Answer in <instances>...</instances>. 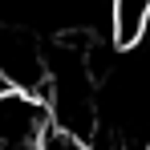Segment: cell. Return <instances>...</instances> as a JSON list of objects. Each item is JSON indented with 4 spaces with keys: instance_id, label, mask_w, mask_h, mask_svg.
<instances>
[{
    "instance_id": "cell-1",
    "label": "cell",
    "mask_w": 150,
    "mask_h": 150,
    "mask_svg": "<svg viewBox=\"0 0 150 150\" xmlns=\"http://www.w3.org/2000/svg\"><path fill=\"white\" fill-rule=\"evenodd\" d=\"M45 98L21 93V89H0V150H25L37 146L49 130Z\"/></svg>"
},
{
    "instance_id": "cell-3",
    "label": "cell",
    "mask_w": 150,
    "mask_h": 150,
    "mask_svg": "<svg viewBox=\"0 0 150 150\" xmlns=\"http://www.w3.org/2000/svg\"><path fill=\"white\" fill-rule=\"evenodd\" d=\"M142 41H150V16H146V33H142Z\"/></svg>"
},
{
    "instance_id": "cell-4",
    "label": "cell",
    "mask_w": 150,
    "mask_h": 150,
    "mask_svg": "<svg viewBox=\"0 0 150 150\" xmlns=\"http://www.w3.org/2000/svg\"><path fill=\"white\" fill-rule=\"evenodd\" d=\"M146 150H150V146H146Z\"/></svg>"
},
{
    "instance_id": "cell-2",
    "label": "cell",
    "mask_w": 150,
    "mask_h": 150,
    "mask_svg": "<svg viewBox=\"0 0 150 150\" xmlns=\"http://www.w3.org/2000/svg\"><path fill=\"white\" fill-rule=\"evenodd\" d=\"M146 16H150V0H114V4H110L114 45H118V49H134V45H142Z\"/></svg>"
}]
</instances>
